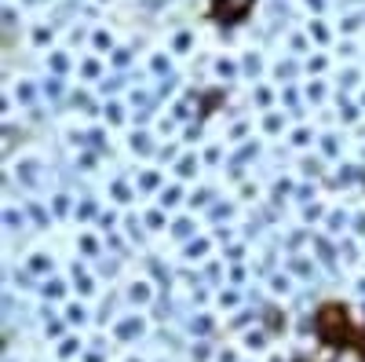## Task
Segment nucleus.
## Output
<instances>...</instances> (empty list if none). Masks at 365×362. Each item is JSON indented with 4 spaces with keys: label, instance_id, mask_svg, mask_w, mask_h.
<instances>
[{
    "label": "nucleus",
    "instance_id": "nucleus-1",
    "mask_svg": "<svg viewBox=\"0 0 365 362\" xmlns=\"http://www.w3.org/2000/svg\"><path fill=\"white\" fill-rule=\"evenodd\" d=\"M318 333H322V341L325 344H332V348H351L354 344V322H351V315H347V308L344 304H325L322 311H318Z\"/></svg>",
    "mask_w": 365,
    "mask_h": 362
}]
</instances>
